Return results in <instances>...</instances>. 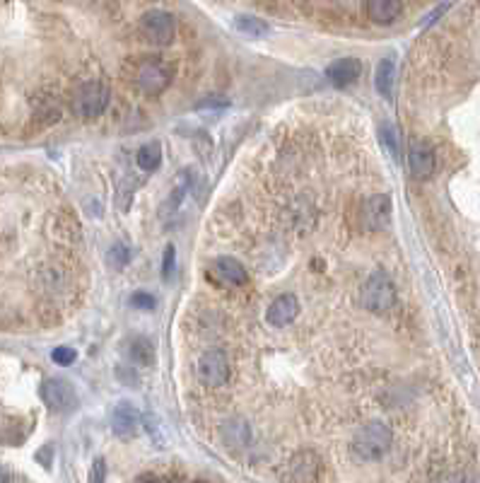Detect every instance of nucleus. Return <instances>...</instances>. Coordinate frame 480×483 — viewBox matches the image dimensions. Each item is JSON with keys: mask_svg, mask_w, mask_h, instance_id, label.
I'll return each mask as SVG.
<instances>
[{"mask_svg": "<svg viewBox=\"0 0 480 483\" xmlns=\"http://www.w3.org/2000/svg\"><path fill=\"white\" fill-rule=\"evenodd\" d=\"M391 428L382 421H372L365 428L357 430V435L352 438V454L362 461H374L379 456H384L391 447Z\"/></svg>", "mask_w": 480, "mask_h": 483, "instance_id": "nucleus-1", "label": "nucleus"}, {"mask_svg": "<svg viewBox=\"0 0 480 483\" xmlns=\"http://www.w3.org/2000/svg\"><path fill=\"white\" fill-rule=\"evenodd\" d=\"M362 304L374 314H387L396 304V285L384 271H374L362 288Z\"/></svg>", "mask_w": 480, "mask_h": 483, "instance_id": "nucleus-2", "label": "nucleus"}, {"mask_svg": "<svg viewBox=\"0 0 480 483\" xmlns=\"http://www.w3.org/2000/svg\"><path fill=\"white\" fill-rule=\"evenodd\" d=\"M109 87L99 80H92V82H85L80 85L73 94V112L77 114L80 119H94L107 109L109 104Z\"/></svg>", "mask_w": 480, "mask_h": 483, "instance_id": "nucleus-3", "label": "nucleus"}, {"mask_svg": "<svg viewBox=\"0 0 480 483\" xmlns=\"http://www.w3.org/2000/svg\"><path fill=\"white\" fill-rule=\"evenodd\" d=\"M170 75H172V73H170V68H167L165 63L157 61V59H150V61L140 63L138 70H135L133 80L145 94H160L167 85H170V80H172Z\"/></svg>", "mask_w": 480, "mask_h": 483, "instance_id": "nucleus-4", "label": "nucleus"}, {"mask_svg": "<svg viewBox=\"0 0 480 483\" xmlns=\"http://www.w3.org/2000/svg\"><path fill=\"white\" fill-rule=\"evenodd\" d=\"M41 399H44L46 406L56 413L75 411V406H77V394L73 389V385L66 380H58V377L44 382V387H41Z\"/></svg>", "mask_w": 480, "mask_h": 483, "instance_id": "nucleus-5", "label": "nucleus"}, {"mask_svg": "<svg viewBox=\"0 0 480 483\" xmlns=\"http://www.w3.org/2000/svg\"><path fill=\"white\" fill-rule=\"evenodd\" d=\"M230 377V362L223 350H208L198 360V380L208 387H223Z\"/></svg>", "mask_w": 480, "mask_h": 483, "instance_id": "nucleus-6", "label": "nucleus"}, {"mask_svg": "<svg viewBox=\"0 0 480 483\" xmlns=\"http://www.w3.org/2000/svg\"><path fill=\"white\" fill-rule=\"evenodd\" d=\"M140 27L147 34V39H152L155 44H170L177 34L174 17L165 10H147L140 20Z\"/></svg>", "mask_w": 480, "mask_h": 483, "instance_id": "nucleus-7", "label": "nucleus"}, {"mask_svg": "<svg viewBox=\"0 0 480 483\" xmlns=\"http://www.w3.org/2000/svg\"><path fill=\"white\" fill-rule=\"evenodd\" d=\"M408 167L415 179H430L435 174V150L425 140H410L408 148Z\"/></svg>", "mask_w": 480, "mask_h": 483, "instance_id": "nucleus-8", "label": "nucleus"}, {"mask_svg": "<svg viewBox=\"0 0 480 483\" xmlns=\"http://www.w3.org/2000/svg\"><path fill=\"white\" fill-rule=\"evenodd\" d=\"M112 430L119 435L121 440H128L135 438L140 430V413L133 403L128 401H121L119 406L114 408L112 413Z\"/></svg>", "mask_w": 480, "mask_h": 483, "instance_id": "nucleus-9", "label": "nucleus"}, {"mask_svg": "<svg viewBox=\"0 0 480 483\" xmlns=\"http://www.w3.org/2000/svg\"><path fill=\"white\" fill-rule=\"evenodd\" d=\"M360 73H362V66H360V61L357 59H338V61H333L331 63L329 68H326V77H329L331 82H333L336 87H347V85H352V82L360 77Z\"/></svg>", "mask_w": 480, "mask_h": 483, "instance_id": "nucleus-10", "label": "nucleus"}, {"mask_svg": "<svg viewBox=\"0 0 480 483\" xmlns=\"http://www.w3.org/2000/svg\"><path fill=\"white\" fill-rule=\"evenodd\" d=\"M299 314V302L294 295H280L276 302L268 307V322L273 327H287V324L294 322V317Z\"/></svg>", "mask_w": 480, "mask_h": 483, "instance_id": "nucleus-11", "label": "nucleus"}, {"mask_svg": "<svg viewBox=\"0 0 480 483\" xmlns=\"http://www.w3.org/2000/svg\"><path fill=\"white\" fill-rule=\"evenodd\" d=\"M365 220H367V228L369 230H379V228H387L389 225V215H391V201L389 196L379 193V196H372L365 203Z\"/></svg>", "mask_w": 480, "mask_h": 483, "instance_id": "nucleus-12", "label": "nucleus"}, {"mask_svg": "<svg viewBox=\"0 0 480 483\" xmlns=\"http://www.w3.org/2000/svg\"><path fill=\"white\" fill-rule=\"evenodd\" d=\"M403 13V5L398 0H369L367 17L377 24H393Z\"/></svg>", "mask_w": 480, "mask_h": 483, "instance_id": "nucleus-13", "label": "nucleus"}, {"mask_svg": "<svg viewBox=\"0 0 480 483\" xmlns=\"http://www.w3.org/2000/svg\"><path fill=\"white\" fill-rule=\"evenodd\" d=\"M223 438L230 447H244L249 443V425H246L244 418H230L223 428Z\"/></svg>", "mask_w": 480, "mask_h": 483, "instance_id": "nucleus-14", "label": "nucleus"}, {"mask_svg": "<svg viewBox=\"0 0 480 483\" xmlns=\"http://www.w3.org/2000/svg\"><path fill=\"white\" fill-rule=\"evenodd\" d=\"M215 269H218V276L223 278L225 283H232V285H244L246 283L244 266H241L237 259H232V256H223V259H218Z\"/></svg>", "mask_w": 480, "mask_h": 483, "instance_id": "nucleus-15", "label": "nucleus"}, {"mask_svg": "<svg viewBox=\"0 0 480 483\" xmlns=\"http://www.w3.org/2000/svg\"><path fill=\"white\" fill-rule=\"evenodd\" d=\"M393 80H396V66L391 59H384L382 63L377 66V77H374V85L382 97L391 99L393 94Z\"/></svg>", "mask_w": 480, "mask_h": 483, "instance_id": "nucleus-16", "label": "nucleus"}, {"mask_svg": "<svg viewBox=\"0 0 480 483\" xmlns=\"http://www.w3.org/2000/svg\"><path fill=\"white\" fill-rule=\"evenodd\" d=\"M294 479L299 483H314L316 474H319V459L311 452H304L302 456L294 459Z\"/></svg>", "mask_w": 480, "mask_h": 483, "instance_id": "nucleus-17", "label": "nucleus"}, {"mask_svg": "<svg viewBox=\"0 0 480 483\" xmlns=\"http://www.w3.org/2000/svg\"><path fill=\"white\" fill-rule=\"evenodd\" d=\"M234 29L244 36H251V39H258V36L268 34V24L263 22L261 17H254V15H239L234 20Z\"/></svg>", "mask_w": 480, "mask_h": 483, "instance_id": "nucleus-18", "label": "nucleus"}, {"mask_svg": "<svg viewBox=\"0 0 480 483\" xmlns=\"http://www.w3.org/2000/svg\"><path fill=\"white\" fill-rule=\"evenodd\" d=\"M162 162V148L160 143H147L138 150V167L142 172H155Z\"/></svg>", "mask_w": 480, "mask_h": 483, "instance_id": "nucleus-19", "label": "nucleus"}, {"mask_svg": "<svg viewBox=\"0 0 480 483\" xmlns=\"http://www.w3.org/2000/svg\"><path fill=\"white\" fill-rule=\"evenodd\" d=\"M130 355L138 365H152L155 362V348L147 339H133L130 343Z\"/></svg>", "mask_w": 480, "mask_h": 483, "instance_id": "nucleus-20", "label": "nucleus"}, {"mask_svg": "<svg viewBox=\"0 0 480 483\" xmlns=\"http://www.w3.org/2000/svg\"><path fill=\"white\" fill-rule=\"evenodd\" d=\"M379 133H382V140L389 148V152H391L393 157H398V131H396L391 124H384Z\"/></svg>", "mask_w": 480, "mask_h": 483, "instance_id": "nucleus-21", "label": "nucleus"}, {"mask_svg": "<svg viewBox=\"0 0 480 483\" xmlns=\"http://www.w3.org/2000/svg\"><path fill=\"white\" fill-rule=\"evenodd\" d=\"M109 261L116 266V269H121V266H126L130 261V249L123 244H116L112 251H109Z\"/></svg>", "mask_w": 480, "mask_h": 483, "instance_id": "nucleus-22", "label": "nucleus"}, {"mask_svg": "<svg viewBox=\"0 0 480 483\" xmlns=\"http://www.w3.org/2000/svg\"><path fill=\"white\" fill-rule=\"evenodd\" d=\"M107 481V461L102 456L94 459V464L89 466V483H104Z\"/></svg>", "mask_w": 480, "mask_h": 483, "instance_id": "nucleus-23", "label": "nucleus"}, {"mask_svg": "<svg viewBox=\"0 0 480 483\" xmlns=\"http://www.w3.org/2000/svg\"><path fill=\"white\" fill-rule=\"evenodd\" d=\"M51 358H54V362H58V365H70V362L75 360V350L68 348V345H61V348H54Z\"/></svg>", "mask_w": 480, "mask_h": 483, "instance_id": "nucleus-24", "label": "nucleus"}, {"mask_svg": "<svg viewBox=\"0 0 480 483\" xmlns=\"http://www.w3.org/2000/svg\"><path fill=\"white\" fill-rule=\"evenodd\" d=\"M174 259H177V251H174V246L170 244L165 249V259H162V278H172V273H174Z\"/></svg>", "mask_w": 480, "mask_h": 483, "instance_id": "nucleus-25", "label": "nucleus"}, {"mask_svg": "<svg viewBox=\"0 0 480 483\" xmlns=\"http://www.w3.org/2000/svg\"><path fill=\"white\" fill-rule=\"evenodd\" d=\"M130 304L138 309H152L155 307V297L147 295V292H135V295L130 297Z\"/></svg>", "mask_w": 480, "mask_h": 483, "instance_id": "nucleus-26", "label": "nucleus"}, {"mask_svg": "<svg viewBox=\"0 0 480 483\" xmlns=\"http://www.w3.org/2000/svg\"><path fill=\"white\" fill-rule=\"evenodd\" d=\"M437 483H466V481H463L461 476H456V474H449V476H442Z\"/></svg>", "mask_w": 480, "mask_h": 483, "instance_id": "nucleus-27", "label": "nucleus"}, {"mask_svg": "<svg viewBox=\"0 0 480 483\" xmlns=\"http://www.w3.org/2000/svg\"><path fill=\"white\" fill-rule=\"evenodd\" d=\"M0 483H10V474H8V469H3V466H0Z\"/></svg>", "mask_w": 480, "mask_h": 483, "instance_id": "nucleus-28", "label": "nucleus"}, {"mask_svg": "<svg viewBox=\"0 0 480 483\" xmlns=\"http://www.w3.org/2000/svg\"><path fill=\"white\" fill-rule=\"evenodd\" d=\"M140 483H155V481H152V479H147V481H140Z\"/></svg>", "mask_w": 480, "mask_h": 483, "instance_id": "nucleus-29", "label": "nucleus"}, {"mask_svg": "<svg viewBox=\"0 0 480 483\" xmlns=\"http://www.w3.org/2000/svg\"><path fill=\"white\" fill-rule=\"evenodd\" d=\"M471 483H480V479H473V481H471Z\"/></svg>", "mask_w": 480, "mask_h": 483, "instance_id": "nucleus-30", "label": "nucleus"}, {"mask_svg": "<svg viewBox=\"0 0 480 483\" xmlns=\"http://www.w3.org/2000/svg\"><path fill=\"white\" fill-rule=\"evenodd\" d=\"M196 483H205V481H196Z\"/></svg>", "mask_w": 480, "mask_h": 483, "instance_id": "nucleus-31", "label": "nucleus"}]
</instances>
